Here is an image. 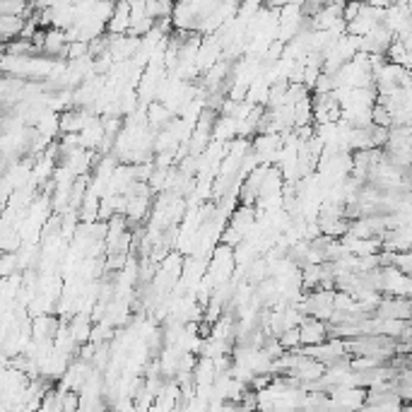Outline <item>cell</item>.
<instances>
[{
  "instance_id": "1",
  "label": "cell",
  "mask_w": 412,
  "mask_h": 412,
  "mask_svg": "<svg viewBox=\"0 0 412 412\" xmlns=\"http://www.w3.org/2000/svg\"><path fill=\"white\" fill-rule=\"evenodd\" d=\"M369 390L367 388H338L328 393L330 412H362L367 408Z\"/></svg>"
},
{
  "instance_id": "2",
  "label": "cell",
  "mask_w": 412,
  "mask_h": 412,
  "mask_svg": "<svg viewBox=\"0 0 412 412\" xmlns=\"http://www.w3.org/2000/svg\"><path fill=\"white\" fill-rule=\"evenodd\" d=\"M299 333H302V347H316L330 340L328 323H323V321H318V318H311V316L304 318V323L299 325Z\"/></svg>"
},
{
  "instance_id": "3",
  "label": "cell",
  "mask_w": 412,
  "mask_h": 412,
  "mask_svg": "<svg viewBox=\"0 0 412 412\" xmlns=\"http://www.w3.org/2000/svg\"><path fill=\"white\" fill-rule=\"evenodd\" d=\"M106 31L111 36H126L131 31V5L128 3H119L111 15L109 24H106Z\"/></svg>"
},
{
  "instance_id": "4",
  "label": "cell",
  "mask_w": 412,
  "mask_h": 412,
  "mask_svg": "<svg viewBox=\"0 0 412 412\" xmlns=\"http://www.w3.org/2000/svg\"><path fill=\"white\" fill-rule=\"evenodd\" d=\"M68 53V36L63 29H46V41H44V56L49 58H58V56H66Z\"/></svg>"
},
{
  "instance_id": "5",
  "label": "cell",
  "mask_w": 412,
  "mask_h": 412,
  "mask_svg": "<svg viewBox=\"0 0 412 412\" xmlns=\"http://www.w3.org/2000/svg\"><path fill=\"white\" fill-rule=\"evenodd\" d=\"M92 316L89 314H75L73 325H71V335L78 345H87V340H92Z\"/></svg>"
},
{
  "instance_id": "6",
  "label": "cell",
  "mask_w": 412,
  "mask_h": 412,
  "mask_svg": "<svg viewBox=\"0 0 412 412\" xmlns=\"http://www.w3.org/2000/svg\"><path fill=\"white\" fill-rule=\"evenodd\" d=\"M277 340H280V345H282V350L285 352H297L299 347H302V333H299V328L285 330V333H282Z\"/></svg>"
},
{
  "instance_id": "7",
  "label": "cell",
  "mask_w": 412,
  "mask_h": 412,
  "mask_svg": "<svg viewBox=\"0 0 412 412\" xmlns=\"http://www.w3.org/2000/svg\"><path fill=\"white\" fill-rule=\"evenodd\" d=\"M371 121H374V126L393 128V114H390V111L383 104H378V101H376V106H374V111H371Z\"/></svg>"
},
{
  "instance_id": "8",
  "label": "cell",
  "mask_w": 412,
  "mask_h": 412,
  "mask_svg": "<svg viewBox=\"0 0 412 412\" xmlns=\"http://www.w3.org/2000/svg\"><path fill=\"white\" fill-rule=\"evenodd\" d=\"M403 412H412V403H408V405H403Z\"/></svg>"
}]
</instances>
